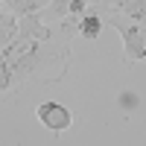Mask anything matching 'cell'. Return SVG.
<instances>
[{"instance_id": "cell-3", "label": "cell", "mask_w": 146, "mask_h": 146, "mask_svg": "<svg viewBox=\"0 0 146 146\" xmlns=\"http://www.w3.org/2000/svg\"><path fill=\"white\" fill-rule=\"evenodd\" d=\"M38 123L44 126V129H50V131H67L70 126H73V114H70V108L67 105H62V102H41L38 105Z\"/></svg>"}, {"instance_id": "cell-8", "label": "cell", "mask_w": 146, "mask_h": 146, "mask_svg": "<svg viewBox=\"0 0 146 146\" xmlns=\"http://www.w3.org/2000/svg\"><path fill=\"white\" fill-rule=\"evenodd\" d=\"M3 3H6V6L21 18V15H32V12L44 9V6H47V0H3Z\"/></svg>"}, {"instance_id": "cell-2", "label": "cell", "mask_w": 146, "mask_h": 146, "mask_svg": "<svg viewBox=\"0 0 146 146\" xmlns=\"http://www.w3.org/2000/svg\"><path fill=\"white\" fill-rule=\"evenodd\" d=\"M117 29L123 35L126 62H146V27L143 23H129V27L126 23H117Z\"/></svg>"}, {"instance_id": "cell-4", "label": "cell", "mask_w": 146, "mask_h": 146, "mask_svg": "<svg viewBox=\"0 0 146 146\" xmlns=\"http://www.w3.org/2000/svg\"><path fill=\"white\" fill-rule=\"evenodd\" d=\"M50 35H53V29L41 21L38 12L18 18V38H29V41H41L44 44V41H50Z\"/></svg>"}, {"instance_id": "cell-1", "label": "cell", "mask_w": 146, "mask_h": 146, "mask_svg": "<svg viewBox=\"0 0 146 146\" xmlns=\"http://www.w3.org/2000/svg\"><path fill=\"white\" fill-rule=\"evenodd\" d=\"M0 62H3L12 73V79H27L32 76L35 70L41 67L44 62V50H41V41H29V38H15L12 44H6L0 50Z\"/></svg>"}, {"instance_id": "cell-10", "label": "cell", "mask_w": 146, "mask_h": 146, "mask_svg": "<svg viewBox=\"0 0 146 146\" xmlns=\"http://www.w3.org/2000/svg\"><path fill=\"white\" fill-rule=\"evenodd\" d=\"M12 82H15V79H12L9 67H6L3 62H0V94H3V91H9V88H12Z\"/></svg>"}, {"instance_id": "cell-9", "label": "cell", "mask_w": 146, "mask_h": 146, "mask_svg": "<svg viewBox=\"0 0 146 146\" xmlns=\"http://www.w3.org/2000/svg\"><path fill=\"white\" fill-rule=\"evenodd\" d=\"M50 12L56 18H67V12H70V0H53L50 3Z\"/></svg>"}, {"instance_id": "cell-5", "label": "cell", "mask_w": 146, "mask_h": 146, "mask_svg": "<svg viewBox=\"0 0 146 146\" xmlns=\"http://www.w3.org/2000/svg\"><path fill=\"white\" fill-rule=\"evenodd\" d=\"M114 6L131 21H146V0H114Z\"/></svg>"}, {"instance_id": "cell-6", "label": "cell", "mask_w": 146, "mask_h": 146, "mask_svg": "<svg viewBox=\"0 0 146 146\" xmlns=\"http://www.w3.org/2000/svg\"><path fill=\"white\" fill-rule=\"evenodd\" d=\"M79 35L82 38H88V41H94L96 35H100V29H102V18L100 15H79Z\"/></svg>"}, {"instance_id": "cell-7", "label": "cell", "mask_w": 146, "mask_h": 146, "mask_svg": "<svg viewBox=\"0 0 146 146\" xmlns=\"http://www.w3.org/2000/svg\"><path fill=\"white\" fill-rule=\"evenodd\" d=\"M18 38V15H0V50Z\"/></svg>"}]
</instances>
